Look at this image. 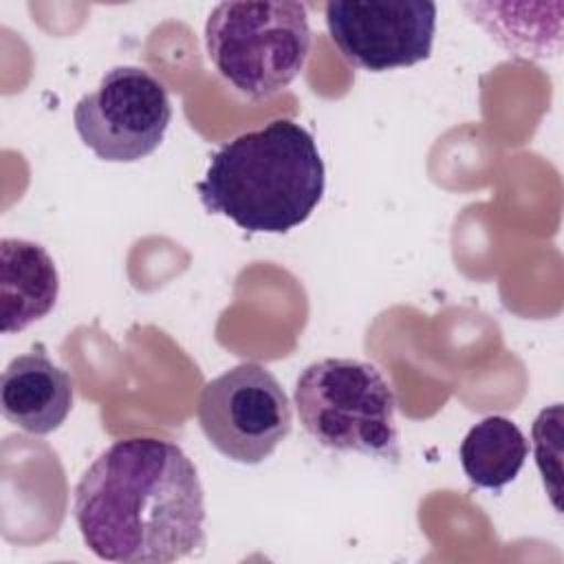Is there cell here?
<instances>
[{
    "instance_id": "obj_10",
    "label": "cell",
    "mask_w": 564,
    "mask_h": 564,
    "mask_svg": "<svg viewBox=\"0 0 564 564\" xmlns=\"http://www.w3.org/2000/svg\"><path fill=\"white\" fill-rule=\"evenodd\" d=\"M529 454L522 430L507 416H485L463 438L458 456L476 487L500 489L516 480Z\"/></svg>"
},
{
    "instance_id": "obj_8",
    "label": "cell",
    "mask_w": 564,
    "mask_h": 564,
    "mask_svg": "<svg viewBox=\"0 0 564 564\" xmlns=\"http://www.w3.org/2000/svg\"><path fill=\"white\" fill-rule=\"evenodd\" d=\"M0 405L4 419L15 427L35 436L51 434L70 414L73 379L37 346L4 368Z\"/></svg>"
},
{
    "instance_id": "obj_5",
    "label": "cell",
    "mask_w": 564,
    "mask_h": 564,
    "mask_svg": "<svg viewBox=\"0 0 564 564\" xmlns=\"http://www.w3.org/2000/svg\"><path fill=\"white\" fill-rule=\"evenodd\" d=\"M205 438L229 460L258 465L291 432V401L260 364H238L207 381L198 397Z\"/></svg>"
},
{
    "instance_id": "obj_4",
    "label": "cell",
    "mask_w": 564,
    "mask_h": 564,
    "mask_svg": "<svg viewBox=\"0 0 564 564\" xmlns=\"http://www.w3.org/2000/svg\"><path fill=\"white\" fill-rule=\"evenodd\" d=\"M295 410L302 427L335 452L399 456L394 390L368 361L326 357L308 364L295 381Z\"/></svg>"
},
{
    "instance_id": "obj_1",
    "label": "cell",
    "mask_w": 564,
    "mask_h": 564,
    "mask_svg": "<svg viewBox=\"0 0 564 564\" xmlns=\"http://www.w3.org/2000/svg\"><path fill=\"white\" fill-rule=\"evenodd\" d=\"M73 516L106 562L170 564L205 546V494L189 456L154 436L119 438L82 474Z\"/></svg>"
},
{
    "instance_id": "obj_9",
    "label": "cell",
    "mask_w": 564,
    "mask_h": 564,
    "mask_svg": "<svg viewBox=\"0 0 564 564\" xmlns=\"http://www.w3.org/2000/svg\"><path fill=\"white\" fill-rule=\"evenodd\" d=\"M59 295V273L48 251L22 238L0 240V330L20 333L46 317Z\"/></svg>"
},
{
    "instance_id": "obj_11",
    "label": "cell",
    "mask_w": 564,
    "mask_h": 564,
    "mask_svg": "<svg viewBox=\"0 0 564 564\" xmlns=\"http://www.w3.org/2000/svg\"><path fill=\"white\" fill-rule=\"evenodd\" d=\"M474 22L485 26L489 35L511 55L546 59L555 57L562 48V18H511L500 13L491 2L465 4Z\"/></svg>"
},
{
    "instance_id": "obj_6",
    "label": "cell",
    "mask_w": 564,
    "mask_h": 564,
    "mask_svg": "<svg viewBox=\"0 0 564 564\" xmlns=\"http://www.w3.org/2000/svg\"><path fill=\"white\" fill-rule=\"evenodd\" d=\"M172 104L165 86L139 66H115L86 93L73 123L86 148L110 163H132L152 154L170 126Z\"/></svg>"
},
{
    "instance_id": "obj_7",
    "label": "cell",
    "mask_w": 564,
    "mask_h": 564,
    "mask_svg": "<svg viewBox=\"0 0 564 564\" xmlns=\"http://www.w3.org/2000/svg\"><path fill=\"white\" fill-rule=\"evenodd\" d=\"M324 18L339 53L372 73L412 66L432 53L436 4L427 0H330Z\"/></svg>"
},
{
    "instance_id": "obj_3",
    "label": "cell",
    "mask_w": 564,
    "mask_h": 564,
    "mask_svg": "<svg viewBox=\"0 0 564 564\" xmlns=\"http://www.w3.org/2000/svg\"><path fill=\"white\" fill-rule=\"evenodd\" d=\"M205 48L216 73L245 99L284 90L311 51L306 7L293 0L220 2L205 22Z\"/></svg>"
},
{
    "instance_id": "obj_2",
    "label": "cell",
    "mask_w": 564,
    "mask_h": 564,
    "mask_svg": "<svg viewBox=\"0 0 564 564\" xmlns=\"http://www.w3.org/2000/svg\"><path fill=\"white\" fill-rule=\"evenodd\" d=\"M324 185L313 134L293 119H273L223 143L196 189L209 214L249 234H286L313 214Z\"/></svg>"
}]
</instances>
